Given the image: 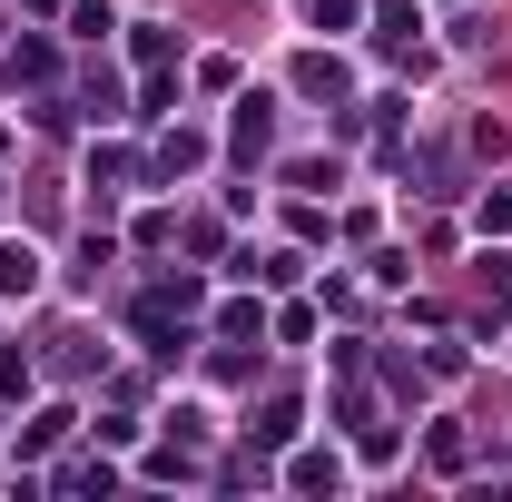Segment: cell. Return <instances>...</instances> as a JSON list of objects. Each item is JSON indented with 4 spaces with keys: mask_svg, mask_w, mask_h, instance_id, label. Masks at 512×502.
Listing matches in <instances>:
<instances>
[{
    "mask_svg": "<svg viewBox=\"0 0 512 502\" xmlns=\"http://www.w3.org/2000/svg\"><path fill=\"white\" fill-rule=\"evenodd\" d=\"M247 434H256V443H296V404H286V394H276V404H266V414H256Z\"/></svg>",
    "mask_w": 512,
    "mask_h": 502,
    "instance_id": "obj_4",
    "label": "cell"
},
{
    "mask_svg": "<svg viewBox=\"0 0 512 502\" xmlns=\"http://www.w3.org/2000/svg\"><path fill=\"white\" fill-rule=\"evenodd\" d=\"M266 128H276V109L266 99H237V148H266Z\"/></svg>",
    "mask_w": 512,
    "mask_h": 502,
    "instance_id": "obj_6",
    "label": "cell"
},
{
    "mask_svg": "<svg viewBox=\"0 0 512 502\" xmlns=\"http://www.w3.org/2000/svg\"><path fill=\"white\" fill-rule=\"evenodd\" d=\"M286 483H296V493H335V483H345V463H335V453H296V473H286Z\"/></svg>",
    "mask_w": 512,
    "mask_h": 502,
    "instance_id": "obj_2",
    "label": "cell"
},
{
    "mask_svg": "<svg viewBox=\"0 0 512 502\" xmlns=\"http://www.w3.org/2000/svg\"><path fill=\"white\" fill-rule=\"evenodd\" d=\"M40 286V256L30 247H0V296H30Z\"/></svg>",
    "mask_w": 512,
    "mask_h": 502,
    "instance_id": "obj_3",
    "label": "cell"
},
{
    "mask_svg": "<svg viewBox=\"0 0 512 502\" xmlns=\"http://www.w3.org/2000/svg\"><path fill=\"white\" fill-rule=\"evenodd\" d=\"M69 30H79V40H109L119 20H109V0H79V10H69Z\"/></svg>",
    "mask_w": 512,
    "mask_h": 502,
    "instance_id": "obj_7",
    "label": "cell"
},
{
    "mask_svg": "<svg viewBox=\"0 0 512 502\" xmlns=\"http://www.w3.org/2000/svg\"><path fill=\"white\" fill-rule=\"evenodd\" d=\"M296 89H306V99H335V89H345V69H335V60H296Z\"/></svg>",
    "mask_w": 512,
    "mask_h": 502,
    "instance_id": "obj_5",
    "label": "cell"
},
{
    "mask_svg": "<svg viewBox=\"0 0 512 502\" xmlns=\"http://www.w3.org/2000/svg\"><path fill=\"white\" fill-rule=\"evenodd\" d=\"M188 168H207V138H197V128H178V138L158 148V178H188Z\"/></svg>",
    "mask_w": 512,
    "mask_h": 502,
    "instance_id": "obj_1",
    "label": "cell"
}]
</instances>
